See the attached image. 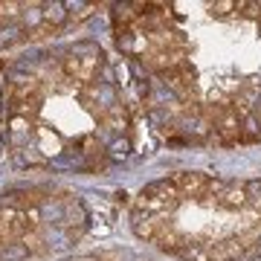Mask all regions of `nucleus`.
I'll return each instance as SVG.
<instances>
[{"mask_svg": "<svg viewBox=\"0 0 261 261\" xmlns=\"http://www.w3.org/2000/svg\"><path fill=\"white\" fill-rule=\"evenodd\" d=\"M232 9H235V0H218V3L209 6V15H212V18H226Z\"/></svg>", "mask_w": 261, "mask_h": 261, "instance_id": "obj_13", "label": "nucleus"}, {"mask_svg": "<svg viewBox=\"0 0 261 261\" xmlns=\"http://www.w3.org/2000/svg\"><path fill=\"white\" fill-rule=\"evenodd\" d=\"M113 203L116 206H134V197H130V192H125V189H116V192H113Z\"/></svg>", "mask_w": 261, "mask_h": 261, "instance_id": "obj_16", "label": "nucleus"}, {"mask_svg": "<svg viewBox=\"0 0 261 261\" xmlns=\"http://www.w3.org/2000/svg\"><path fill=\"white\" fill-rule=\"evenodd\" d=\"M20 241L29 247V252H32V255H35V252H44V241H41V235H38V232H27Z\"/></svg>", "mask_w": 261, "mask_h": 261, "instance_id": "obj_15", "label": "nucleus"}, {"mask_svg": "<svg viewBox=\"0 0 261 261\" xmlns=\"http://www.w3.org/2000/svg\"><path fill=\"white\" fill-rule=\"evenodd\" d=\"M41 15H44V23H47V27H53V29H58L67 18H70V12H67V3H61V0L44 3V6H41Z\"/></svg>", "mask_w": 261, "mask_h": 261, "instance_id": "obj_8", "label": "nucleus"}, {"mask_svg": "<svg viewBox=\"0 0 261 261\" xmlns=\"http://www.w3.org/2000/svg\"><path fill=\"white\" fill-rule=\"evenodd\" d=\"M128 154H130V140H128V137H116V140L108 145V151H105V157L111 160V163L128 160Z\"/></svg>", "mask_w": 261, "mask_h": 261, "instance_id": "obj_9", "label": "nucleus"}, {"mask_svg": "<svg viewBox=\"0 0 261 261\" xmlns=\"http://www.w3.org/2000/svg\"><path fill=\"white\" fill-rule=\"evenodd\" d=\"M180 255H183L186 261H212V255H209L206 247H186Z\"/></svg>", "mask_w": 261, "mask_h": 261, "instance_id": "obj_12", "label": "nucleus"}, {"mask_svg": "<svg viewBox=\"0 0 261 261\" xmlns=\"http://www.w3.org/2000/svg\"><path fill=\"white\" fill-rule=\"evenodd\" d=\"M0 261H3V247H0Z\"/></svg>", "mask_w": 261, "mask_h": 261, "instance_id": "obj_19", "label": "nucleus"}, {"mask_svg": "<svg viewBox=\"0 0 261 261\" xmlns=\"http://www.w3.org/2000/svg\"><path fill=\"white\" fill-rule=\"evenodd\" d=\"M29 255L32 252L23 241H6V247H3V261H27Z\"/></svg>", "mask_w": 261, "mask_h": 261, "instance_id": "obj_10", "label": "nucleus"}, {"mask_svg": "<svg viewBox=\"0 0 261 261\" xmlns=\"http://www.w3.org/2000/svg\"><path fill=\"white\" fill-rule=\"evenodd\" d=\"M174 186L183 197H192V200H206V192H209V174L203 171H177L171 174Z\"/></svg>", "mask_w": 261, "mask_h": 261, "instance_id": "obj_1", "label": "nucleus"}, {"mask_svg": "<svg viewBox=\"0 0 261 261\" xmlns=\"http://www.w3.org/2000/svg\"><path fill=\"white\" fill-rule=\"evenodd\" d=\"M130 226H134V235L140 241H154L163 226V218H151V215H142V212H134L130 215Z\"/></svg>", "mask_w": 261, "mask_h": 261, "instance_id": "obj_4", "label": "nucleus"}, {"mask_svg": "<svg viewBox=\"0 0 261 261\" xmlns=\"http://www.w3.org/2000/svg\"><path fill=\"white\" fill-rule=\"evenodd\" d=\"M215 206H221V209H244L247 206V189H244V183H226L215 195Z\"/></svg>", "mask_w": 261, "mask_h": 261, "instance_id": "obj_3", "label": "nucleus"}, {"mask_svg": "<svg viewBox=\"0 0 261 261\" xmlns=\"http://www.w3.org/2000/svg\"><path fill=\"white\" fill-rule=\"evenodd\" d=\"M247 247L250 244L244 241V238H226V241H218L212 247H206V250H209L212 261H238L247 252Z\"/></svg>", "mask_w": 261, "mask_h": 261, "instance_id": "obj_2", "label": "nucleus"}, {"mask_svg": "<svg viewBox=\"0 0 261 261\" xmlns=\"http://www.w3.org/2000/svg\"><path fill=\"white\" fill-rule=\"evenodd\" d=\"M128 64H125V61H119V64H116V84H122V87H125V84H128Z\"/></svg>", "mask_w": 261, "mask_h": 261, "instance_id": "obj_17", "label": "nucleus"}, {"mask_svg": "<svg viewBox=\"0 0 261 261\" xmlns=\"http://www.w3.org/2000/svg\"><path fill=\"white\" fill-rule=\"evenodd\" d=\"M102 125L111 128V130H116V134H125V130L130 128V116H128V111H125L122 105H116V108H111V111L102 113Z\"/></svg>", "mask_w": 261, "mask_h": 261, "instance_id": "obj_6", "label": "nucleus"}, {"mask_svg": "<svg viewBox=\"0 0 261 261\" xmlns=\"http://www.w3.org/2000/svg\"><path fill=\"white\" fill-rule=\"evenodd\" d=\"M244 189H247V203L261 209V180H250V183H244Z\"/></svg>", "mask_w": 261, "mask_h": 261, "instance_id": "obj_11", "label": "nucleus"}, {"mask_svg": "<svg viewBox=\"0 0 261 261\" xmlns=\"http://www.w3.org/2000/svg\"><path fill=\"white\" fill-rule=\"evenodd\" d=\"M20 9H23V6H20V3H0V23H3V20H15L20 15Z\"/></svg>", "mask_w": 261, "mask_h": 261, "instance_id": "obj_14", "label": "nucleus"}, {"mask_svg": "<svg viewBox=\"0 0 261 261\" xmlns=\"http://www.w3.org/2000/svg\"><path fill=\"white\" fill-rule=\"evenodd\" d=\"M154 244H157L163 252H177V255H180V252L186 250L189 241L180 232H174L168 224H163V226H160V232H157V238H154Z\"/></svg>", "mask_w": 261, "mask_h": 261, "instance_id": "obj_5", "label": "nucleus"}, {"mask_svg": "<svg viewBox=\"0 0 261 261\" xmlns=\"http://www.w3.org/2000/svg\"><path fill=\"white\" fill-rule=\"evenodd\" d=\"M142 192H145V195H154V197H163V200H168V203H177L180 197H183L177 192V186H174V180H171V177L157 180V183H148Z\"/></svg>", "mask_w": 261, "mask_h": 261, "instance_id": "obj_7", "label": "nucleus"}, {"mask_svg": "<svg viewBox=\"0 0 261 261\" xmlns=\"http://www.w3.org/2000/svg\"><path fill=\"white\" fill-rule=\"evenodd\" d=\"M148 90H151L148 82H140V84H137V96H140V99H145V96H148Z\"/></svg>", "mask_w": 261, "mask_h": 261, "instance_id": "obj_18", "label": "nucleus"}, {"mask_svg": "<svg viewBox=\"0 0 261 261\" xmlns=\"http://www.w3.org/2000/svg\"><path fill=\"white\" fill-rule=\"evenodd\" d=\"M0 145H3V142H0Z\"/></svg>", "mask_w": 261, "mask_h": 261, "instance_id": "obj_20", "label": "nucleus"}]
</instances>
